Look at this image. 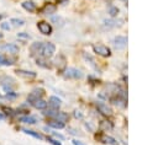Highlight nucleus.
<instances>
[{"mask_svg":"<svg viewBox=\"0 0 158 145\" xmlns=\"http://www.w3.org/2000/svg\"><path fill=\"white\" fill-rule=\"evenodd\" d=\"M48 127H52L56 129H62V128H64V123L58 122V120H51V122H48Z\"/></svg>","mask_w":158,"mask_h":145,"instance_id":"18","label":"nucleus"},{"mask_svg":"<svg viewBox=\"0 0 158 145\" xmlns=\"http://www.w3.org/2000/svg\"><path fill=\"white\" fill-rule=\"evenodd\" d=\"M12 63H10L9 60H6L5 58H2L1 55H0V65H11Z\"/></svg>","mask_w":158,"mask_h":145,"instance_id":"29","label":"nucleus"},{"mask_svg":"<svg viewBox=\"0 0 158 145\" xmlns=\"http://www.w3.org/2000/svg\"><path fill=\"white\" fill-rule=\"evenodd\" d=\"M20 120L22 123H25V124H35L37 122V118L36 117H32V116H26V117H21Z\"/></svg>","mask_w":158,"mask_h":145,"instance_id":"17","label":"nucleus"},{"mask_svg":"<svg viewBox=\"0 0 158 145\" xmlns=\"http://www.w3.org/2000/svg\"><path fill=\"white\" fill-rule=\"evenodd\" d=\"M32 104H33V107L37 108V109H46V108H47V102H46L44 100H42V98L35 100V101L32 102Z\"/></svg>","mask_w":158,"mask_h":145,"instance_id":"12","label":"nucleus"},{"mask_svg":"<svg viewBox=\"0 0 158 145\" xmlns=\"http://www.w3.org/2000/svg\"><path fill=\"white\" fill-rule=\"evenodd\" d=\"M111 129H112L111 123H109L106 120H101L100 122V130H111Z\"/></svg>","mask_w":158,"mask_h":145,"instance_id":"20","label":"nucleus"},{"mask_svg":"<svg viewBox=\"0 0 158 145\" xmlns=\"http://www.w3.org/2000/svg\"><path fill=\"white\" fill-rule=\"evenodd\" d=\"M101 140H102V143H105V144H115V139H112V138H110V136H102Z\"/></svg>","mask_w":158,"mask_h":145,"instance_id":"26","label":"nucleus"},{"mask_svg":"<svg viewBox=\"0 0 158 145\" xmlns=\"http://www.w3.org/2000/svg\"><path fill=\"white\" fill-rule=\"evenodd\" d=\"M10 23H12L15 27H19V26H22L25 23V21L21 20V18H11L10 20Z\"/></svg>","mask_w":158,"mask_h":145,"instance_id":"22","label":"nucleus"},{"mask_svg":"<svg viewBox=\"0 0 158 145\" xmlns=\"http://www.w3.org/2000/svg\"><path fill=\"white\" fill-rule=\"evenodd\" d=\"M43 96V90L42 88H35V90H32V92L30 93V96H28V101L32 103L35 100H37V98H41Z\"/></svg>","mask_w":158,"mask_h":145,"instance_id":"8","label":"nucleus"},{"mask_svg":"<svg viewBox=\"0 0 158 145\" xmlns=\"http://www.w3.org/2000/svg\"><path fill=\"white\" fill-rule=\"evenodd\" d=\"M47 140H48V143H51L52 145H60L59 141H57V140H54V139H52V138H48Z\"/></svg>","mask_w":158,"mask_h":145,"instance_id":"31","label":"nucleus"},{"mask_svg":"<svg viewBox=\"0 0 158 145\" xmlns=\"http://www.w3.org/2000/svg\"><path fill=\"white\" fill-rule=\"evenodd\" d=\"M56 10H57V7H56V5H53V4H46L43 7H42V10H41V12L42 14H44V15H52V14H54L56 12Z\"/></svg>","mask_w":158,"mask_h":145,"instance_id":"10","label":"nucleus"},{"mask_svg":"<svg viewBox=\"0 0 158 145\" xmlns=\"http://www.w3.org/2000/svg\"><path fill=\"white\" fill-rule=\"evenodd\" d=\"M109 12H110V15H111L112 17H115V16L117 15V12H118V9H117V7H111Z\"/></svg>","mask_w":158,"mask_h":145,"instance_id":"30","label":"nucleus"},{"mask_svg":"<svg viewBox=\"0 0 158 145\" xmlns=\"http://www.w3.org/2000/svg\"><path fill=\"white\" fill-rule=\"evenodd\" d=\"M37 28H38V31H40L42 34H51V33H52V27H51V25H49L48 22H46V21L38 22V23H37Z\"/></svg>","mask_w":158,"mask_h":145,"instance_id":"5","label":"nucleus"},{"mask_svg":"<svg viewBox=\"0 0 158 145\" xmlns=\"http://www.w3.org/2000/svg\"><path fill=\"white\" fill-rule=\"evenodd\" d=\"M53 135H54V136H57V138H59L60 140H63V139H64V136H63V135H60V134H57V133H54Z\"/></svg>","mask_w":158,"mask_h":145,"instance_id":"34","label":"nucleus"},{"mask_svg":"<svg viewBox=\"0 0 158 145\" xmlns=\"http://www.w3.org/2000/svg\"><path fill=\"white\" fill-rule=\"evenodd\" d=\"M22 131H23V133H26V134H28V135H31V136H33V138H36V139H40V140H42V139H43V136H42L41 134H38V133H35L33 130L22 129Z\"/></svg>","mask_w":158,"mask_h":145,"instance_id":"21","label":"nucleus"},{"mask_svg":"<svg viewBox=\"0 0 158 145\" xmlns=\"http://www.w3.org/2000/svg\"><path fill=\"white\" fill-rule=\"evenodd\" d=\"M42 45H43L42 42H35V43H32L31 47H30V52H31V54H32V55H35V54H41Z\"/></svg>","mask_w":158,"mask_h":145,"instance_id":"9","label":"nucleus"},{"mask_svg":"<svg viewBox=\"0 0 158 145\" xmlns=\"http://www.w3.org/2000/svg\"><path fill=\"white\" fill-rule=\"evenodd\" d=\"M15 72H16L19 76H21V77H26V79L36 77V72H33V71H26V70H21V69H17Z\"/></svg>","mask_w":158,"mask_h":145,"instance_id":"11","label":"nucleus"},{"mask_svg":"<svg viewBox=\"0 0 158 145\" xmlns=\"http://www.w3.org/2000/svg\"><path fill=\"white\" fill-rule=\"evenodd\" d=\"M1 50H5L6 53H11V54H16L19 53V47L15 44V43H6V44H2L0 47Z\"/></svg>","mask_w":158,"mask_h":145,"instance_id":"7","label":"nucleus"},{"mask_svg":"<svg viewBox=\"0 0 158 145\" xmlns=\"http://www.w3.org/2000/svg\"><path fill=\"white\" fill-rule=\"evenodd\" d=\"M104 23H105V26H107V27H115V26H117V22L114 21V20H105Z\"/></svg>","mask_w":158,"mask_h":145,"instance_id":"24","label":"nucleus"},{"mask_svg":"<svg viewBox=\"0 0 158 145\" xmlns=\"http://www.w3.org/2000/svg\"><path fill=\"white\" fill-rule=\"evenodd\" d=\"M56 52V45L51 42L48 43H43L42 45V50H41V54L43 58H51Z\"/></svg>","mask_w":158,"mask_h":145,"instance_id":"1","label":"nucleus"},{"mask_svg":"<svg viewBox=\"0 0 158 145\" xmlns=\"http://www.w3.org/2000/svg\"><path fill=\"white\" fill-rule=\"evenodd\" d=\"M22 7L25 10H27L28 12H33L36 10V5L32 1H25V2H22Z\"/></svg>","mask_w":158,"mask_h":145,"instance_id":"16","label":"nucleus"},{"mask_svg":"<svg viewBox=\"0 0 158 145\" xmlns=\"http://www.w3.org/2000/svg\"><path fill=\"white\" fill-rule=\"evenodd\" d=\"M114 45L117 49H123L127 45V37L125 36H117L114 38Z\"/></svg>","mask_w":158,"mask_h":145,"instance_id":"6","label":"nucleus"},{"mask_svg":"<svg viewBox=\"0 0 158 145\" xmlns=\"http://www.w3.org/2000/svg\"><path fill=\"white\" fill-rule=\"evenodd\" d=\"M43 113H44V116H48V117H54V116H56L58 112L56 111V108H49V109H46Z\"/></svg>","mask_w":158,"mask_h":145,"instance_id":"23","label":"nucleus"},{"mask_svg":"<svg viewBox=\"0 0 158 145\" xmlns=\"http://www.w3.org/2000/svg\"><path fill=\"white\" fill-rule=\"evenodd\" d=\"M73 145H85V144L79 141V140H73Z\"/></svg>","mask_w":158,"mask_h":145,"instance_id":"32","label":"nucleus"},{"mask_svg":"<svg viewBox=\"0 0 158 145\" xmlns=\"http://www.w3.org/2000/svg\"><path fill=\"white\" fill-rule=\"evenodd\" d=\"M5 118H6V117H5V116H4V114L0 112V120H5Z\"/></svg>","mask_w":158,"mask_h":145,"instance_id":"35","label":"nucleus"},{"mask_svg":"<svg viewBox=\"0 0 158 145\" xmlns=\"http://www.w3.org/2000/svg\"><path fill=\"white\" fill-rule=\"evenodd\" d=\"M0 81H1V86H2V88H4L6 92H10L11 88H12V86L15 85L14 79L10 77V76H2Z\"/></svg>","mask_w":158,"mask_h":145,"instance_id":"3","label":"nucleus"},{"mask_svg":"<svg viewBox=\"0 0 158 145\" xmlns=\"http://www.w3.org/2000/svg\"><path fill=\"white\" fill-rule=\"evenodd\" d=\"M37 64H38L40 66H42V68H49V66H51L49 64H46L44 59H42V58H37Z\"/></svg>","mask_w":158,"mask_h":145,"instance_id":"25","label":"nucleus"},{"mask_svg":"<svg viewBox=\"0 0 158 145\" xmlns=\"http://www.w3.org/2000/svg\"><path fill=\"white\" fill-rule=\"evenodd\" d=\"M0 27H1L2 29H5V31H9V29L11 28V26H10L9 22H2V23H0Z\"/></svg>","mask_w":158,"mask_h":145,"instance_id":"28","label":"nucleus"},{"mask_svg":"<svg viewBox=\"0 0 158 145\" xmlns=\"http://www.w3.org/2000/svg\"><path fill=\"white\" fill-rule=\"evenodd\" d=\"M17 37L21 38V39H28L30 38V34L26 33V32H20V33H17Z\"/></svg>","mask_w":158,"mask_h":145,"instance_id":"27","label":"nucleus"},{"mask_svg":"<svg viewBox=\"0 0 158 145\" xmlns=\"http://www.w3.org/2000/svg\"><path fill=\"white\" fill-rule=\"evenodd\" d=\"M56 120H58V122H62V123H65V122H68V119H69V116L67 114V113H64V112H58L54 117H53Z\"/></svg>","mask_w":158,"mask_h":145,"instance_id":"15","label":"nucleus"},{"mask_svg":"<svg viewBox=\"0 0 158 145\" xmlns=\"http://www.w3.org/2000/svg\"><path fill=\"white\" fill-rule=\"evenodd\" d=\"M93 49L96 54H99L101 57H110V54H111L110 48L106 47V45H94Z\"/></svg>","mask_w":158,"mask_h":145,"instance_id":"4","label":"nucleus"},{"mask_svg":"<svg viewBox=\"0 0 158 145\" xmlns=\"http://www.w3.org/2000/svg\"><path fill=\"white\" fill-rule=\"evenodd\" d=\"M1 17H2V16H1V15H0V20H1Z\"/></svg>","mask_w":158,"mask_h":145,"instance_id":"37","label":"nucleus"},{"mask_svg":"<svg viewBox=\"0 0 158 145\" xmlns=\"http://www.w3.org/2000/svg\"><path fill=\"white\" fill-rule=\"evenodd\" d=\"M60 103H62V101H60L58 97H56V96H51L49 100H48V104H49L52 108H56V109L59 108Z\"/></svg>","mask_w":158,"mask_h":145,"instance_id":"13","label":"nucleus"},{"mask_svg":"<svg viewBox=\"0 0 158 145\" xmlns=\"http://www.w3.org/2000/svg\"><path fill=\"white\" fill-rule=\"evenodd\" d=\"M74 116H75V118H81V113L79 111H75L74 112Z\"/></svg>","mask_w":158,"mask_h":145,"instance_id":"33","label":"nucleus"},{"mask_svg":"<svg viewBox=\"0 0 158 145\" xmlns=\"http://www.w3.org/2000/svg\"><path fill=\"white\" fill-rule=\"evenodd\" d=\"M1 37H2V34H1V33H0V38H1Z\"/></svg>","mask_w":158,"mask_h":145,"instance_id":"36","label":"nucleus"},{"mask_svg":"<svg viewBox=\"0 0 158 145\" xmlns=\"http://www.w3.org/2000/svg\"><path fill=\"white\" fill-rule=\"evenodd\" d=\"M96 106H98V109H99L102 114H105V116H110V114H111V108L107 107V104H104V103H100V102H99Z\"/></svg>","mask_w":158,"mask_h":145,"instance_id":"14","label":"nucleus"},{"mask_svg":"<svg viewBox=\"0 0 158 145\" xmlns=\"http://www.w3.org/2000/svg\"><path fill=\"white\" fill-rule=\"evenodd\" d=\"M112 103L115 104V106H118V107H121V108H123V107H126V102H125V100L123 98H120V97H115V98H112Z\"/></svg>","mask_w":158,"mask_h":145,"instance_id":"19","label":"nucleus"},{"mask_svg":"<svg viewBox=\"0 0 158 145\" xmlns=\"http://www.w3.org/2000/svg\"><path fill=\"white\" fill-rule=\"evenodd\" d=\"M64 77L65 79H81L83 77V72L79 69L75 68H68L64 71Z\"/></svg>","mask_w":158,"mask_h":145,"instance_id":"2","label":"nucleus"}]
</instances>
